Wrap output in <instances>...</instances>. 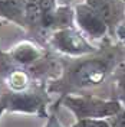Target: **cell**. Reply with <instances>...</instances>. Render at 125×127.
Wrapping results in <instances>:
<instances>
[{
    "label": "cell",
    "mask_w": 125,
    "mask_h": 127,
    "mask_svg": "<svg viewBox=\"0 0 125 127\" xmlns=\"http://www.w3.org/2000/svg\"><path fill=\"white\" fill-rule=\"evenodd\" d=\"M68 1H69V0H59L61 4H68Z\"/></svg>",
    "instance_id": "obj_15"
},
{
    "label": "cell",
    "mask_w": 125,
    "mask_h": 127,
    "mask_svg": "<svg viewBox=\"0 0 125 127\" xmlns=\"http://www.w3.org/2000/svg\"><path fill=\"white\" fill-rule=\"evenodd\" d=\"M26 3L27 0H0V17L22 28H27Z\"/></svg>",
    "instance_id": "obj_8"
},
{
    "label": "cell",
    "mask_w": 125,
    "mask_h": 127,
    "mask_svg": "<svg viewBox=\"0 0 125 127\" xmlns=\"http://www.w3.org/2000/svg\"><path fill=\"white\" fill-rule=\"evenodd\" d=\"M6 111L10 113H23L35 114L39 117H47V104L49 95L42 88L29 87L23 91H9L0 94Z\"/></svg>",
    "instance_id": "obj_3"
},
{
    "label": "cell",
    "mask_w": 125,
    "mask_h": 127,
    "mask_svg": "<svg viewBox=\"0 0 125 127\" xmlns=\"http://www.w3.org/2000/svg\"><path fill=\"white\" fill-rule=\"evenodd\" d=\"M9 55L17 65L24 66V68H30L43 61L45 52L36 43H33L30 40H23L12 48L9 51Z\"/></svg>",
    "instance_id": "obj_7"
},
{
    "label": "cell",
    "mask_w": 125,
    "mask_h": 127,
    "mask_svg": "<svg viewBox=\"0 0 125 127\" xmlns=\"http://www.w3.org/2000/svg\"><path fill=\"white\" fill-rule=\"evenodd\" d=\"M117 90H118V101H119L121 105L125 108V69L122 71V74L119 75Z\"/></svg>",
    "instance_id": "obj_11"
},
{
    "label": "cell",
    "mask_w": 125,
    "mask_h": 127,
    "mask_svg": "<svg viewBox=\"0 0 125 127\" xmlns=\"http://www.w3.org/2000/svg\"><path fill=\"white\" fill-rule=\"evenodd\" d=\"M112 55H108L105 58L81 59L76 64L70 65L59 79L53 81L49 91H58L65 95L79 90L96 87L104 82V79L112 69Z\"/></svg>",
    "instance_id": "obj_1"
},
{
    "label": "cell",
    "mask_w": 125,
    "mask_h": 127,
    "mask_svg": "<svg viewBox=\"0 0 125 127\" xmlns=\"http://www.w3.org/2000/svg\"><path fill=\"white\" fill-rule=\"evenodd\" d=\"M112 32H114V35L117 36L118 40H121L122 43H125V19L121 23H118V26Z\"/></svg>",
    "instance_id": "obj_12"
},
{
    "label": "cell",
    "mask_w": 125,
    "mask_h": 127,
    "mask_svg": "<svg viewBox=\"0 0 125 127\" xmlns=\"http://www.w3.org/2000/svg\"><path fill=\"white\" fill-rule=\"evenodd\" d=\"M59 103L76 117L81 119H109L115 117L122 105L118 100H102L89 94H65Z\"/></svg>",
    "instance_id": "obj_2"
},
{
    "label": "cell",
    "mask_w": 125,
    "mask_h": 127,
    "mask_svg": "<svg viewBox=\"0 0 125 127\" xmlns=\"http://www.w3.org/2000/svg\"><path fill=\"white\" fill-rule=\"evenodd\" d=\"M0 94H1V93H0Z\"/></svg>",
    "instance_id": "obj_16"
},
{
    "label": "cell",
    "mask_w": 125,
    "mask_h": 127,
    "mask_svg": "<svg viewBox=\"0 0 125 127\" xmlns=\"http://www.w3.org/2000/svg\"><path fill=\"white\" fill-rule=\"evenodd\" d=\"M73 23L88 39L92 40L102 39L109 32L108 25L85 0L73 6Z\"/></svg>",
    "instance_id": "obj_5"
},
{
    "label": "cell",
    "mask_w": 125,
    "mask_h": 127,
    "mask_svg": "<svg viewBox=\"0 0 125 127\" xmlns=\"http://www.w3.org/2000/svg\"><path fill=\"white\" fill-rule=\"evenodd\" d=\"M108 25L109 31H114L125 19V1L124 0H85Z\"/></svg>",
    "instance_id": "obj_6"
},
{
    "label": "cell",
    "mask_w": 125,
    "mask_h": 127,
    "mask_svg": "<svg viewBox=\"0 0 125 127\" xmlns=\"http://www.w3.org/2000/svg\"><path fill=\"white\" fill-rule=\"evenodd\" d=\"M45 127H63V126H62V123L59 121V119L56 117L55 113H52V114L47 116V121H46V126Z\"/></svg>",
    "instance_id": "obj_13"
},
{
    "label": "cell",
    "mask_w": 125,
    "mask_h": 127,
    "mask_svg": "<svg viewBox=\"0 0 125 127\" xmlns=\"http://www.w3.org/2000/svg\"><path fill=\"white\" fill-rule=\"evenodd\" d=\"M70 127H111L105 119H81Z\"/></svg>",
    "instance_id": "obj_10"
},
{
    "label": "cell",
    "mask_w": 125,
    "mask_h": 127,
    "mask_svg": "<svg viewBox=\"0 0 125 127\" xmlns=\"http://www.w3.org/2000/svg\"><path fill=\"white\" fill-rule=\"evenodd\" d=\"M49 43L55 51L73 58L91 55L96 51V48L89 42V39L75 26L55 29L50 33Z\"/></svg>",
    "instance_id": "obj_4"
},
{
    "label": "cell",
    "mask_w": 125,
    "mask_h": 127,
    "mask_svg": "<svg viewBox=\"0 0 125 127\" xmlns=\"http://www.w3.org/2000/svg\"><path fill=\"white\" fill-rule=\"evenodd\" d=\"M115 127H125V108L124 107L115 116Z\"/></svg>",
    "instance_id": "obj_14"
},
{
    "label": "cell",
    "mask_w": 125,
    "mask_h": 127,
    "mask_svg": "<svg viewBox=\"0 0 125 127\" xmlns=\"http://www.w3.org/2000/svg\"><path fill=\"white\" fill-rule=\"evenodd\" d=\"M0 79L3 81V84L6 85L9 91H23V90H27L30 87L32 77L27 68L16 65L13 69H10L7 74H4Z\"/></svg>",
    "instance_id": "obj_9"
},
{
    "label": "cell",
    "mask_w": 125,
    "mask_h": 127,
    "mask_svg": "<svg viewBox=\"0 0 125 127\" xmlns=\"http://www.w3.org/2000/svg\"><path fill=\"white\" fill-rule=\"evenodd\" d=\"M124 1H125V0H124Z\"/></svg>",
    "instance_id": "obj_17"
}]
</instances>
